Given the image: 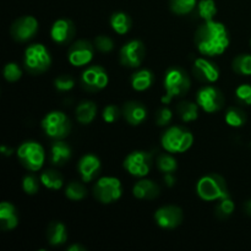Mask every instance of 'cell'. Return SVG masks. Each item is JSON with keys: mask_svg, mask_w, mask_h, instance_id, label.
I'll return each instance as SVG.
<instances>
[{"mask_svg": "<svg viewBox=\"0 0 251 251\" xmlns=\"http://www.w3.org/2000/svg\"><path fill=\"white\" fill-rule=\"evenodd\" d=\"M22 188H24V191L28 195H34V194L38 193L39 190V183L38 179L36 178L34 176H26L22 180Z\"/></svg>", "mask_w": 251, "mask_h": 251, "instance_id": "8d00e7d4", "label": "cell"}, {"mask_svg": "<svg viewBox=\"0 0 251 251\" xmlns=\"http://www.w3.org/2000/svg\"><path fill=\"white\" fill-rule=\"evenodd\" d=\"M38 31V21L33 16H22L12 24L10 32L15 41L27 42Z\"/></svg>", "mask_w": 251, "mask_h": 251, "instance_id": "4fadbf2b", "label": "cell"}, {"mask_svg": "<svg viewBox=\"0 0 251 251\" xmlns=\"http://www.w3.org/2000/svg\"><path fill=\"white\" fill-rule=\"evenodd\" d=\"M19 223L16 210L10 202H1L0 205V227L2 230H11Z\"/></svg>", "mask_w": 251, "mask_h": 251, "instance_id": "44dd1931", "label": "cell"}, {"mask_svg": "<svg viewBox=\"0 0 251 251\" xmlns=\"http://www.w3.org/2000/svg\"><path fill=\"white\" fill-rule=\"evenodd\" d=\"M65 195L66 198L70 199L73 201L82 200L86 195H87V190L85 186L78 181H71L65 189Z\"/></svg>", "mask_w": 251, "mask_h": 251, "instance_id": "d6a6232c", "label": "cell"}, {"mask_svg": "<svg viewBox=\"0 0 251 251\" xmlns=\"http://www.w3.org/2000/svg\"><path fill=\"white\" fill-rule=\"evenodd\" d=\"M74 36H75V26L70 20H56L50 28V37L55 43H68L74 38Z\"/></svg>", "mask_w": 251, "mask_h": 251, "instance_id": "ac0fdd59", "label": "cell"}, {"mask_svg": "<svg viewBox=\"0 0 251 251\" xmlns=\"http://www.w3.org/2000/svg\"><path fill=\"white\" fill-rule=\"evenodd\" d=\"M17 158L25 168L37 172L43 167L46 154L41 145L34 141H26L17 150Z\"/></svg>", "mask_w": 251, "mask_h": 251, "instance_id": "52a82bcc", "label": "cell"}, {"mask_svg": "<svg viewBox=\"0 0 251 251\" xmlns=\"http://www.w3.org/2000/svg\"><path fill=\"white\" fill-rule=\"evenodd\" d=\"M42 129L46 135L54 140H63L70 134V119L63 112H50L42 120Z\"/></svg>", "mask_w": 251, "mask_h": 251, "instance_id": "8992f818", "label": "cell"}, {"mask_svg": "<svg viewBox=\"0 0 251 251\" xmlns=\"http://www.w3.org/2000/svg\"><path fill=\"white\" fill-rule=\"evenodd\" d=\"M154 221L163 229H174L183 221V211L178 206H163L154 212Z\"/></svg>", "mask_w": 251, "mask_h": 251, "instance_id": "5bb4252c", "label": "cell"}, {"mask_svg": "<svg viewBox=\"0 0 251 251\" xmlns=\"http://www.w3.org/2000/svg\"><path fill=\"white\" fill-rule=\"evenodd\" d=\"M109 22L112 28L119 34L127 33L131 27V20H130L129 15H126L125 12H114L110 16Z\"/></svg>", "mask_w": 251, "mask_h": 251, "instance_id": "484cf974", "label": "cell"}, {"mask_svg": "<svg viewBox=\"0 0 251 251\" xmlns=\"http://www.w3.org/2000/svg\"><path fill=\"white\" fill-rule=\"evenodd\" d=\"M132 194L140 200H153L159 195V186L153 180L144 179L135 184Z\"/></svg>", "mask_w": 251, "mask_h": 251, "instance_id": "ffe728a7", "label": "cell"}, {"mask_svg": "<svg viewBox=\"0 0 251 251\" xmlns=\"http://www.w3.org/2000/svg\"><path fill=\"white\" fill-rule=\"evenodd\" d=\"M233 70L243 76L251 75V55L250 54H240L237 58L233 59Z\"/></svg>", "mask_w": 251, "mask_h": 251, "instance_id": "f546056e", "label": "cell"}, {"mask_svg": "<svg viewBox=\"0 0 251 251\" xmlns=\"http://www.w3.org/2000/svg\"><path fill=\"white\" fill-rule=\"evenodd\" d=\"M196 103L206 113L218 112L225 105V96L213 86H205L200 88L196 95Z\"/></svg>", "mask_w": 251, "mask_h": 251, "instance_id": "9c48e42d", "label": "cell"}, {"mask_svg": "<svg viewBox=\"0 0 251 251\" xmlns=\"http://www.w3.org/2000/svg\"><path fill=\"white\" fill-rule=\"evenodd\" d=\"M108 74L102 66L93 65L86 69L81 75V85L86 91L90 92H97L103 90L108 85Z\"/></svg>", "mask_w": 251, "mask_h": 251, "instance_id": "7c38bea8", "label": "cell"}, {"mask_svg": "<svg viewBox=\"0 0 251 251\" xmlns=\"http://www.w3.org/2000/svg\"><path fill=\"white\" fill-rule=\"evenodd\" d=\"M154 81V76L152 74V71L146 70H139L135 74H132L131 76V86L135 91H146L147 88H150L152 86Z\"/></svg>", "mask_w": 251, "mask_h": 251, "instance_id": "d4e9b609", "label": "cell"}, {"mask_svg": "<svg viewBox=\"0 0 251 251\" xmlns=\"http://www.w3.org/2000/svg\"><path fill=\"white\" fill-rule=\"evenodd\" d=\"M103 120L105 123H114L118 118L120 117V110L117 105L114 104H109L104 108L102 113Z\"/></svg>", "mask_w": 251, "mask_h": 251, "instance_id": "b9f144b4", "label": "cell"}, {"mask_svg": "<svg viewBox=\"0 0 251 251\" xmlns=\"http://www.w3.org/2000/svg\"><path fill=\"white\" fill-rule=\"evenodd\" d=\"M69 61L74 66H85L92 60L93 46L87 41H77L70 47L68 53Z\"/></svg>", "mask_w": 251, "mask_h": 251, "instance_id": "9a60e30c", "label": "cell"}, {"mask_svg": "<svg viewBox=\"0 0 251 251\" xmlns=\"http://www.w3.org/2000/svg\"><path fill=\"white\" fill-rule=\"evenodd\" d=\"M235 97L240 103L251 105V85H240L235 90Z\"/></svg>", "mask_w": 251, "mask_h": 251, "instance_id": "f35d334b", "label": "cell"}, {"mask_svg": "<svg viewBox=\"0 0 251 251\" xmlns=\"http://www.w3.org/2000/svg\"><path fill=\"white\" fill-rule=\"evenodd\" d=\"M97 114V105L91 100L81 102L76 108V119L83 125L91 124Z\"/></svg>", "mask_w": 251, "mask_h": 251, "instance_id": "cb8c5ba5", "label": "cell"}, {"mask_svg": "<svg viewBox=\"0 0 251 251\" xmlns=\"http://www.w3.org/2000/svg\"><path fill=\"white\" fill-rule=\"evenodd\" d=\"M22 76V71L16 63H9L4 68V77L9 82H15L20 80Z\"/></svg>", "mask_w": 251, "mask_h": 251, "instance_id": "d590c367", "label": "cell"}, {"mask_svg": "<svg viewBox=\"0 0 251 251\" xmlns=\"http://www.w3.org/2000/svg\"><path fill=\"white\" fill-rule=\"evenodd\" d=\"M77 169L82 181L90 183L98 176L100 171V158L95 156V154H85V156L81 157L80 162L77 164Z\"/></svg>", "mask_w": 251, "mask_h": 251, "instance_id": "e0dca14e", "label": "cell"}, {"mask_svg": "<svg viewBox=\"0 0 251 251\" xmlns=\"http://www.w3.org/2000/svg\"><path fill=\"white\" fill-rule=\"evenodd\" d=\"M25 68L33 75L43 74L50 68L51 58L43 44H32L25 50Z\"/></svg>", "mask_w": 251, "mask_h": 251, "instance_id": "5b68a950", "label": "cell"}, {"mask_svg": "<svg viewBox=\"0 0 251 251\" xmlns=\"http://www.w3.org/2000/svg\"><path fill=\"white\" fill-rule=\"evenodd\" d=\"M95 47L102 53H108V51H112L114 48V43H113L112 39L107 36H98L95 39Z\"/></svg>", "mask_w": 251, "mask_h": 251, "instance_id": "ab89813d", "label": "cell"}, {"mask_svg": "<svg viewBox=\"0 0 251 251\" xmlns=\"http://www.w3.org/2000/svg\"><path fill=\"white\" fill-rule=\"evenodd\" d=\"M86 249L82 247V245L78 244H73L68 248V251H85Z\"/></svg>", "mask_w": 251, "mask_h": 251, "instance_id": "ee69618b", "label": "cell"}, {"mask_svg": "<svg viewBox=\"0 0 251 251\" xmlns=\"http://www.w3.org/2000/svg\"><path fill=\"white\" fill-rule=\"evenodd\" d=\"M164 88H166V96L162 98V102L166 104L169 103L173 97H181L186 95L190 90V78L188 74L180 68H171L167 70L164 76Z\"/></svg>", "mask_w": 251, "mask_h": 251, "instance_id": "7a4b0ae2", "label": "cell"}, {"mask_svg": "<svg viewBox=\"0 0 251 251\" xmlns=\"http://www.w3.org/2000/svg\"><path fill=\"white\" fill-rule=\"evenodd\" d=\"M41 183L43 184L47 189L58 190V189H60L61 186H63L64 179H63V176H61L58 171L48 169V171L42 173Z\"/></svg>", "mask_w": 251, "mask_h": 251, "instance_id": "4316f807", "label": "cell"}, {"mask_svg": "<svg viewBox=\"0 0 251 251\" xmlns=\"http://www.w3.org/2000/svg\"><path fill=\"white\" fill-rule=\"evenodd\" d=\"M152 166V154L145 151H135L130 153L124 161V168L131 176H147Z\"/></svg>", "mask_w": 251, "mask_h": 251, "instance_id": "8fae6325", "label": "cell"}, {"mask_svg": "<svg viewBox=\"0 0 251 251\" xmlns=\"http://www.w3.org/2000/svg\"><path fill=\"white\" fill-rule=\"evenodd\" d=\"M235 206L234 202L232 201L230 198H226L220 200V202L216 206V215H217L218 218L221 220H225V218H228L234 211Z\"/></svg>", "mask_w": 251, "mask_h": 251, "instance_id": "e575fe53", "label": "cell"}, {"mask_svg": "<svg viewBox=\"0 0 251 251\" xmlns=\"http://www.w3.org/2000/svg\"><path fill=\"white\" fill-rule=\"evenodd\" d=\"M198 12L201 19H203L205 21H211L217 14L216 2L213 0H201L198 5Z\"/></svg>", "mask_w": 251, "mask_h": 251, "instance_id": "4dcf8cb0", "label": "cell"}, {"mask_svg": "<svg viewBox=\"0 0 251 251\" xmlns=\"http://www.w3.org/2000/svg\"><path fill=\"white\" fill-rule=\"evenodd\" d=\"M145 55H146V48L141 41L127 42L120 49V63L122 65L127 66V68H139L144 61Z\"/></svg>", "mask_w": 251, "mask_h": 251, "instance_id": "30bf717a", "label": "cell"}, {"mask_svg": "<svg viewBox=\"0 0 251 251\" xmlns=\"http://www.w3.org/2000/svg\"><path fill=\"white\" fill-rule=\"evenodd\" d=\"M71 158V147L66 142L58 140L51 145L50 161L54 166H64Z\"/></svg>", "mask_w": 251, "mask_h": 251, "instance_id": "7402d4cb", "label": "cell"}, {"mask_svg": "<svg viewBox=\"0 0 251 251\" xmlns=\"http://www.w3.org/2000/svg\"><path fill=\"white\" fill-rule=\"evenodd\" d=\"M123 115L130 125L136 126V125L142 124L146 120L147 109L142 103L132 100V102L125 103L124 107H123Z\"/></svg>", "mask_w": 251, "mask_h": 251, "instance_id": "d6986e66", "label": "cell"}, {"mask_svg": "<svg viewBox=\"0 0 251 251\" xmlns=\"http://www.w3.org/2000/svg\"><path fill=\"white\" fill-rule=\"evenodd\" d=\"M226 123H227L229 126L233 127H240L247 123V115L243 112L242 109L237 107H230L227 109L226 113Z\"/></svg>", "mask_w": 251, "mask_h": 251, "instance_id": "f1b7e54d", "label": "cell"}, {"mask_svg": "<svg viewBox=\"0 0 251 251\" xmlns=\"http://www.w3.org/2000/svg\"><path fill=\"white\" fill-rule=\"evenodd\" d=\"M195 44L203 55H221L229 46V36L223 24L217 21H206L195 33Z\"/></svg>", "mask_w": 251, "mask_h": 251, "instance_id": "6da1fadb", "label": "cell"}, {"mask_svg": "<svg viewBox=\"0 0 251 251\" xmlns=\"http://www.w3.org/2000/svg\"><path fill=\"white\" fill-rule=\"evenodd\" d=\"M196 6V0H171V10L176 15H186Z\"/></svg>", "mask_w": 251, "mask_h": 251, "instance_id": "836d02e7", "label": "cell"}, {"mask_svg": "<svg viewBox=\"0 0 251 251\" xmlns=\"http://www.w3.org/2000/svg\"><path fill=\"white\" fill-rule=\"evenodd\" d=\"M0 151H1V153H4L5 156H10V154L12 153V150L11 149H7L6 146H1V147H0Z\"/></svg>", "mask_w": 251, "mask_h": 251, "instance_id": "f6af8a7d", "label": "cell"}, {"mask_svg": "<svg viewBox=\"0 0 251 251\" xmlns=\"http://www.w3.org/2000/svg\"><path fill=\"white\" fill-rule=\"evenodd\" d=\"M47 239L49 244L53 247L64 244L68 240V232H66L65 226L58 221L51 222L47 229Z\"/></svg>", "mask_w": 251, "mask_h": 251, "instance_id": "603a6c76", "label": "cell"}, {"mask_svg": "<svg viewBox=\"0 0 251 251\" xmlns=\"http://www.w3.org/2000/svg\"><path fill=\"white\" fill-rule=\"evenodd\" d=\"M193 134L181 126L169 127L161 139L162 147L169 153H183L193 146Z\"/></svg>", "mask_w": 251, "mask_h": 251, "instance_id": "277c9868", "label": "cell"}, {"mask_svg": "<svg viewBox=\"0 0 251 251\" xmlns=\"http://www.w3.org/2000/svg\"><path fill=\"white\" fill-rule=\"evenodd\" d=\"M244 208H245V212H247V215L251 216V200H248L247 202H245Z\"/></svg>", "mask_w": 251, "mask_h": 251, "instance_id": "bcb514c9", "label": "cell"}, {"mask_svg": "<svg viewBox=\"0 0 251 251\" xmlns=\"http://www.w3.org/2000/svg\"><path fill=\"white\" fill-rule=\"evenodd\" d=\"M250 44H251V41H250Z\"/></svg>", "mask_w": 251, "mask_h": 251, "instance_id": "7dc6e473", "label": "cell"}, {"mask_svg": "<svg viewBox=\"0 0 251 251\" xmlns=\"http://www.w3.org/2000/svg\"><path fill=\"white\" fill-rule=\"evenodd\" d=\"M157 166H158L159 171L163 173H174L178 168L176 159L168 153L159 154L157 158Z\"/></svg>", "mask_w": 251, "mask_h": 251, "instance_id": "1f68e13d", "label": "cell"}, {"mask_svg": "<svg viewBox=\"0 0 251 251\" xmlns=\"http://www.w3.org/2000/svg\"><path fill=\"white\" fill-rule=\"evenodd\" d=\"M196 193L203 201H216L229 198L226 180L218 174H207L198 181Z\"/></svg>", "mask_w": 251, "mask_h": 251, "instance_id": "3957f363", "label": "cell"}, {"mask_svg": "<svg viewBox=\"0 0 251 251\" xmlns=\"http://www.w3.org/2000/svg\"><path fill=\"white\" fill-rule=\"evenodd\" d=\"M193 70L196 77L203 82H215L220 77V69L217 65L205 58L196 59Z\"/></svg>", "mask_w": 251, "mask_h": 251, "instance_id": "2e32d148", "label": "cell"}, {"mask_svg": "<svg viewBox=\"0 0 251 251\" xmlns=\"http://www.w3.org/2000/svg\"><path fill=\"white\" fill-rule=\"evenodd\" d=\"M176 112L183 122H194L199 117V104L193 102H181L179 103Z\"/></svg>", "mask_w": 251, "mask_h": 251, "instance_id": "83f0119b", "label": "cell"}, {"mask_svg": "<svg viewBox=\"0 0 251 251\" xmlns=\"http://www.w3.org/2000/svg\"><path fill=\"white\" fill-rule=\"evenodd\" d=\"M54 86L58 91H61V92H66V91L73 90L74 86H75V81L71 76L69 75H61L59 77L55 78L54 81Z\"/></svg>", "mask_w": 251, "mask_h": 251, "instance_id": "74e56055", "label": "cell"}, {"mask_svg": "<svg viewBox=\"0 0 251 251\" xmlns=\"http://www.w3.org/2000/svg\"><path fill=\"white\" fill-rule=\"evenodd\" d=\"M164 181L168 186H173L176 183V178H174L173 173H164Z\"/></svg>", "mask_w": 251, "mask_h": 251, "instance_id": "7bdbcfd3", "label": "cell"}, {"mask_svg": "<svg viewBox=\"0 0 251 251\" xmlns=\"http://www.w3.org/2000/svg\"><path fill=\"white\" fill-rule=\"evenodd\" d=\"M93 195L100 202L113 203L119 200L123 195V186L119 179L114 176H103L97 180L93 186Z\"/></svg>", "mask_w": 251, "mask_h": 251, "instance_id": "ba28073f", "label": "cell"}, {"mask_svg": "<svg viewBox=\"0 0 251 251\" xmlns=\"http://www.w3.org/2000/svg\"><path fill=\"white\" fill-rule=\"evenodd\" d=\"M172 118H173V114H172V110L169 108L163 107L157 110L156 123L159 126H166V125H168L172 122Z\"/></svg>", "mask_w": 251, "mask_h": 251, "instance_id": "60d3db41", "label": "cell"}]
</instances>
